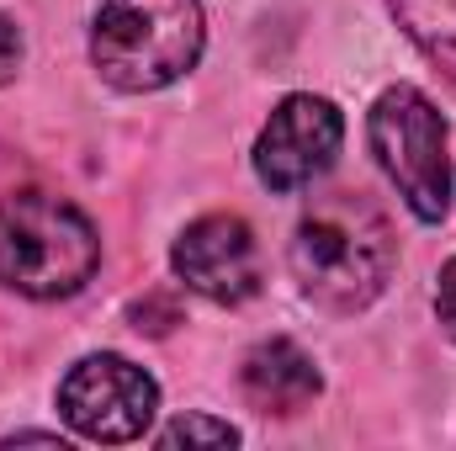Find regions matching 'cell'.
Here are the masks:
<instances>
[{
    "label": "cell",
    "instance_id": "obj_8",
    "mask_svg": "<svg viewBox=\"0 0 456 451\" xmlns=\"http://www.w3.org/2000/svg\"><path fill=\"white\" fill-rule=\"evenodd\" d=\"M239 382H244V398L260 409V414H303L319 393H324V377H319V361L297 345V340H260L244 366H239Z\"/></svg>",
    "mask_w": 456,
    "mask_h": 451
},
{
    "label": "cell",
    "instance_id": "obj_12",
    "mask_svg": "<svg viewBox=\"0 0 456 451\" xmlns=\"http://www.w3.org/2000/svg\"><path fill=\"white\" fill-rule=\"evenodd\" d=\"M436 314H441V330L456 340V260L441 266V282H436Z\"/></svg>",
    "mask_w": 456,
    "mask_h": 451
},
{
    "label": "cell",
    "instance_id": "obj_9",
    "mask_svg": "<svg viewBox=\"0 0 456 451\" xmlns=\"http://www.w3.org/2000/svg\"><path fill=\"white\" fill-rule=\"evenodd\" d=\"M387 11L403 27V37L446 80H456V0H387Z\"/></svg>",
    "mask_w": 456,
    "mask_h": 451
},
{
    "label": "cell",
    "instance_id": "obj_6",
    "mask_svg": "<svg viewBox=\"0 0 456 451\" xmlns=\"http://www.w3.org/2000/svg\"><path fill=\"white\" fill-rule=\"evenodd\" d=\"M340 144H345L340 107L324 102V96L297 91L260 127V138H255V176L271 192H281V197L303 192L319 176H330V165L340 160Z\"/></svg>",
    "mask_w": 456,
    "mask_h": 451
},
{
    "label": "cell",
    "instance_id": "obj_11",
    "mask_svg": "<svg viewBox=\"0 0 456 451\" xmlns=\"http://www.w3.org/2000/svg\"><path fill=\"white\" fill-rule=\"evenodd\" d=\"M21 27L11 21V16H0V86L5 80H16V70H21Z\"/></svg>",
    "mask_w": 456,
    "mask_h": 451
},
{
    "label": "cell",
    "instance_id": "obj_7",
    "mask_svg": "<svg viewBox=\"0 0 456 451\" xmlns=\"http://www.w3.org/2000/svg\"><path fill=\"white\" fill-rule=\"evenodd\" d=\"M170 266L191 292L213 303H244L260 292V244L249 224L233 213H208L186 224V234L170 250Z\"/></svg>",
    "mask_w": 456,
    "mask_h": 451
},
{
    "label": "cell",
    "instance_id": "obj_10",
    "mask_svg": "<svg viewBox=\"0 0 456 451\" xmlns=\"http://www.w3.org/2000/svg\"><path fill=\"white\" fill-rule=\"evenodd\" d=\"M233 441H239V430L228 420H208V414H186L159 430V447H233Z\"/></svg>",
    "mask_w": 456,
    "mask_h": 451
},
{
    "label": "cell",
    "instance_id": "obj_2",
    "mask_svg": "<svg viewBox=\"0 0 456 451\" xmlns=\"http://www.w3.org/2000/svg\"><path fill=\"white\" fill-rule=\"evenodd\" d=\"M102 266L96 224L53 192L0 197V282L21 298H75Z\"/></svg>",
    "mask_w": 456,
    "mask_h": 451
},
{
    "label": "cell",
    "instance_id": "obj_3",
    "mask_svg": "<svg viewBox=\"0 0 456 451\" xmlns=\"http://www.w3.org/2000/svg\"><path fill=\"white\" fill-rule=\"evenodd\" d=\"M202 0H102L91 27V64L102 80L143 96L175 86L202 59Z\"/></svg>",
    "mask_w": 456,
    "mask_h": 451
},
{
    "label": "cell",
    "instance_id": "obj_4",
    "mask_svg": "<svg viewBox=\"0 0 456 451\" xmlns=\"http://www.w3.org/2000/svg\"><path fill=\"white\" fill-rule=\"evenodd\" d=\"M371 154L382 176L398 186L419 224H441L452 208V165H446V122L436 102L414 86H387L366 117Z\"/></svg>",
    "mask_w": 456,
    "mask_h": 451
},
{
    "label": "cell",
    "instance_id": "obj_5",
    "mask_svg": "<svg viewBox=\"0 0 456 451\" xmlns=\"http://www.w3.org/2000/svg\"><path fill=\"white\" fill-rule=\"evenodd\" d=\"M159 409V388L143 366H133L127 356H80L64 382H59V414L69 420L75 436L86 441H138L154 425Z\"/></svg>",
    "mask_w": 456,
    "mask_h": 451
},
{
    "label": "cell",
    "instance_id": "obj_1",
    "mask_svg": "<svg viewBox=\"0 0 456 451\" xmlns=\"http://www.w3.org/2000/svg\"><path fill=\"white\" fill-rule=\"evenodd\" d=\"M287 260H292L297 287L319 308L355 314L382 298L393 260H398V239L371 197L330 192L303 213V224L287 244Z\"/></svg>",
    "mask_w": 456,
    "mask_h": 451
}]
</instances>
